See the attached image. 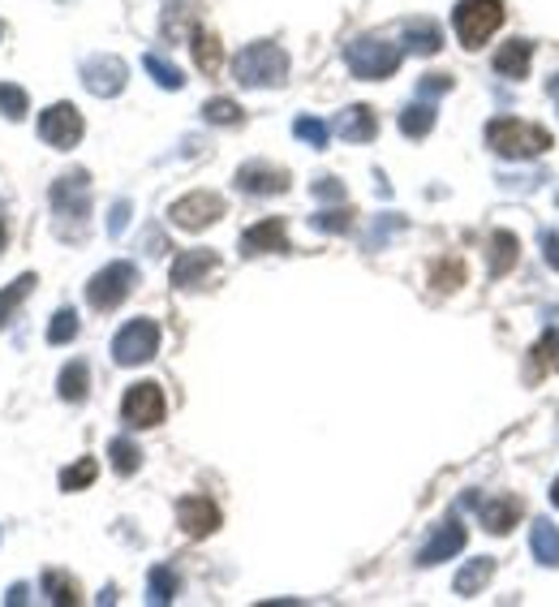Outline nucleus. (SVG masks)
<instances>
[{
	"mask_svg": "<svg viewBox=\"0 0 559 607\" xmlns=\"http://www.w3.org/2000/svg\"><path fill=\"white\" fill-rule=\"evenodd\" d=\"M52 202V229L61 242H86V224H91V177L82 168H70L52 181L48 190Z\"/></svg>",
	"mask_w": 559,
	"mask_h": 607,
	"instance_id": "obj_1",
	"label": "nucleus"
},
{
	"mask_svg": "<svg viewBox=\"0 0 559 607\" xmlns=\"http://www.w3.org/2000/svg\"><path fill=\"white\" fill-rule=\"evenodd\" d=\"M486 147H491L495 156H504V160H534V156L551 151L556 138H551V129H542V125L534 122L495 117V122L486 125Z\"/></svg>",
	"mask_w": 559,
	"mask_h": 607,
	"instance_id": "obj_2",
	"label": "nucleus"
},
{
	"mask_svg": "<svg viewBox=\"0 0 559 607\" xmlns=\"http://www.w3.org/2000/svg\"><path fill=\"white\" fill-rule=\"evenodd\" d=\"M233 79L241 86H284L288 82V52L280 43H250L233 56Z\"/></svg>",
	"mask_w": 559,
	"mask_h": 607,
	"instance_id": "obj_3",
	"label": "nucleus"
},
{
	"mask_svg": "<svg viewBox=\"0 0 559 607\" xmlns=\"http://www.w3.org/2000/svg\"><path fill=\"white\" fill-rule=\"evenodd\" d=\"M400 52L397 43L379 40V35H361L345 48V65H349V74L361 82H379V79H392L400 70Z\"/></svg>",
	"mask_w": 559,
	"mask_h": 607,
	"instance_id": "obj_4",
	"label": "nucleus"
},
{
	"mask_svg": "<svg viewBox=\"0 0 559 607\" xmlns=\"http://www.w3.org/2000/svg\"><path fill=\"white\" fill-rule=\"evenodd\" d=\"M452 27H456V40L474 52L504 27V0H461L452 9Z\"/></svg>",
	"mask_w": 559,
	"mask_h": 607,
	"instance_id": "obj_5",
	"label": "nucleus"
},
{
	"mask_svg": "<svg viewBox=\"0 0 559 607\" xmlns=\"http://www.w3.org/2000/svg\"><path fill=\"white\" fill-rule=\"evenodd\" d=\"M134 284H138V268L134 263H108V268H99L91 281H86V302L95 306V311H117L120 302L134 293Z\"/></svg>",
	"mask_w": 559,
	"mask_h": 607,
	"instance_id": "obj_6",
	"label": "nucleus"
},
{
	"mask_svg": "<svg viewBox=\"0 0 559 607\" xmlns=\"http://www.w3.org/2000/svg\"><path fill=\"white\" fill-rule=\"evenodd\" d=\"M160 349V324L156 320H129L113 336V363L117 366H143L156 358Z\"/></svg>",
	"mask_w": 559,
	"mask_h": 607,
	"instance_id": "obj_7",
	"label": "nucleus"
},
{
	"mask_svg": "<svg viewBox=\"0 0 559 607\" xmlns=\"http://www.w3.org/2000/svg\"><path fill=\"white\" fill-rule=\"evenodd\" d=\"M164 414H168V401H164V388H160V384H151V379L134 384V388L125 393V401H120V418H125V422H129L134 431L160 427Z\"/></svg>",
	"mask_w": 559,
	"mask_h": 607,
	"instance_id": "obj_8",
	"label": "nucleus"
},
{
	"mask_svg": "<svg viewBox=\"0 0 559 607\" xmlns=\"http://www.w3.org/2000/svg\"><path fill=\"white\" fill-rule=\"evenodd\" d=\"M220 216H224V199L211 195V190H194V195H186V199H177L168 207V220H172L177 229H186V233L211 229Z\"/></svg>",
	"mask_w": 559,
	"mask_h": 607,
	"instance_id": "obj_9",
	"label": "nucleus"
},
{
	"mask_svg": "<svg viewBox=\"0 0 559 607\" xmlns=\"http://www.w3.org/2000/svg\"><path fill=\"white\" fill-rule=\"evenodd\" d=\"M82 134H86V122H82V113L74 104H52L40 117V138L48 147H56V151H74L82 143Z\"/></svg>",
	"mask_w": 559,
	"mask_h": 607,
	"instance_id": "obj_10",
	"label": "nucleus"
},
{
	"mask_svg": "<svg viewBox=\"0 0 559 607\" xmlns=\"http://www.w3.org/2000/svg\"><path fill=\"white\" fill-rule=\"evenodd\" d=\"M125 79H129V65H125L120 56L99 52V56H86V61H82V86H86L91 95H99V100L120 95V91H125Z\"/></svg>",
	"mask_w": 559,
	"mask_h": 607,
	"instance_id": "obj_11",
	"label": "nucleus"
},
{
	"mask_svg": "<svg viewBox=\"0 0 559 607\" xmlns=\"http://www.w3.org/2000/svg\"><path fill=\"white\" fill-rule=\"evenodd\" d=\"M238 190L241 195H254V199H267V195H284L293 186V177L280 168V164H267V160H250L238 168Z\"/></svg>",
	"mask_w": 559,
	"mask_h": 607,
	"instance_id": "obj_12",
	"label": "nucleus"
},
{
	"mask_svg": "<svg viewBox=\"0 0 559 607\" xmlns=\"http://www.w3.org/2000/svg\"><path fill=\"white\" fill-rule=\"evenodd\" d=\"M177 526H181V534H190V538L215 534V530H220V509H215V500H207V495H186V500H177Z\"/></svg>",
	"mask_w": 559,
	"mask_h": 607,
	"instance_id": "obj_13",
	"label": "nucleus"
},
{
	"mask_svg": "<svg viewBox=\"0 0 559 607\" xmlns=\"http://www.w3.org/2000/svg\"><path fill=\"white\" fill-rule=\"evenodd\" d=\"M241 254L254 259V254H288V229L284 220L272 216V220H259L241 233Z\"/></svg>",
	"mask_w": 559,
	"mask_h": 607,
	"instance_id": "obj_14",
	"label": "nucleus"
},
{
	"mask_svg": "<svg viewBox=\"0 0 559 607\" xmlns=\"http://www.w3.org/2000/svg\"><path fill=\"white\" fill-rule=\"evenodd\" d=\"M215 272H220V254H215V250H186V254H177V263H172V284H177V289H199V284H207Z\"/></svg>",
	"mask_w": 559,
	"mask_h": 607,
	"instance_id": "obj_15",
	"label": "nucleus"
},
{
	"mask_svg": "<svg viewBox=\"0 0 559 607\" xmlns=\"http://www.w3.org/2000/svg\"><path fill=\"white\" fill-rule=\"evenodd\" d=\"M465 543H470V534L461 522H443L431 538H426V547L418 552V565L431 568V565H443V561H452V556H461L465 552Z\"/></svg>",
	"mask_w": 559,
	"mask_h": 607,
	"instance_id": "obj_16",
	"label": "nucleus"
},
{
	"mask_svg": "<svg viewBox=\"0 0 559 607\" xmlns=\"http://www.w3.org/2000/svg\"><path fill=\"white\" fill-rule=\"evenodd\" d=\"M400 43H404V52H418V56H435V52L443 48L440 22H431V18H409V22L400 27Z\"/></svg>",
	"mask_w": 559,
	"mask_h": 607,
	"instance_id": "obj_17",
	"label": "nucleus"
},
{
	"mask_svg": "<svg viewBox=\"0 0 559 607\" xmlns=\"http://www.w3.org/2000/svg\"><path fill=\"white\" fill-rule=\"evenodd\" d=\"M336 138H345V143H370L375 134H379V117L366 108V104H354V108H345L340 117H336Z\"/></svg>",
	"mask_w": 559,
	"mask_h": 607,
	"instance_id": "obj_18",
	"label": "nucleus"
},
{
	"mask_svg": "<svg viewBox=\"0 0 559 607\" xmlns=\"http://www.w3.org/2000/svg\"><path fill=\"white\" fill-rule=\"evenodd\" d=\"M520 513H525V504H520L517 495H495V500L482 504V526L491 530V534H508L520 522Z\"/></svg>",
	"mask_w": 559,
	"mask_h": 607,
	"instance_id": "obj_19",
	"label": "nucleus"
},
{
	"mask_svg": "<svg viewBox=\"0 0 559 607\" xmlns=\"http://www.w3.org/2000/svg\"><path fill=\"white\" fill-rule=\"evenodd\" d=\"M529 61H534V43L529 40H508L499 52H495V74H504V79H529Z\"/></svg>",
	"mask_w": 559,
	"mask_h": 607,
	"instance_id": "obj_20",
	"label": "nucleus"
},
{
	"mask_svg": "<svg viewBox=\"0 0 559 607\" xmlns=\"http://www.w3.org/2000/svg\"><path fill=\"white\" fill-rule=\"evenodd\" d=\"M56 393H61V401L78 405L86 401V393H91V366L74 358V363H65V370L56 375Z\"/></svg>",
	"mask_w": 559,
	"mask_h": 607,
	"instance_id": "obj_21",
	"label": "nucleus"
},
{
	"mask_svg": "<svg viewBox=\"0 0 559 607\" xmlns=\"http://www.w3.org/2000/svg\"><path fill=\"white\" fill-rule=\"evenodd\" d=\"M517 250L520 242L513 238V233H491V242H486V259H491V276L499 281V276H508L513 268H517Z\"/></svg>",
	"mask_w": 559,
	"mask_h": 607,
	"instance_id": "obj_22",
	"label": "nucleus"
},
{
	"mask_svg": "<svg viewBox=\"0 0 559 607\" xmlns=\"http://www.w3.org/2000/svg\"><path fill=\"white\" fill-rule=\"evenodd\" d=\"M529 547H534L538 565L559 568V526H556V522L538 517V522H534V530H529Z\"/></svg>",
	"mask_w": 559,
	"mask_h": 607,
	"instance_id": "obj_23",
	"label": "nucleus"
},
{
	"mask_svg": "<svg viewBox=\"0 0 559 607\" xmlns=\"http://www.w3.org/2000/svg\"><path fill=\"white\" fill-rule=\"evenodd\" d=\"M43 595H48V604H56V607H78L82 604L78 582H74L70 573H61V568H43Z\"/></svg>",
	"mask_w": 559,
	"mask_h": 607,
	"instance_id": "obj_24",
	"label": "nucleus"
},
{
	"mask_svg": "<svg viewBox=\"0 0 559 607\" xmlns=\"http://www.w3.org/2000/svg\"><path fill=\"white\" fill-rule=\"evenodd\" d=\"M495 577V561L491 556H478V561H470V565L456 573V582H452V590L461 595V599H474L482 586Z\"/></svg>",
	"mask_w": 559,
	"mask_h": 607,
	"instance_id": "obj_25",
	"label": "nucleus"
},
{
	"mask_svg": "<svg viewBox=\"0 0 559 607\" xmlns=\"http://www.w3.org/2000/svg\"><path fill=\"white\" fill-rule=\"evenodd\" d=\"M435 104L431 100H418V104H409L404 113H400V134L404 138H426L431 129H435Z\"/></svg>",
	"mask_w": 559,
	"mask_h": 607,
	"instance_id": "obj_26",
	"label": "nucleus"
},
{
	"mask_svg": "<svg viewBox=\"0 0 559 607\" xmlns=\"http://www.w3.org/2000/svg\"><path fill=\"white\" fill-rule=\"evenodd\" d=\"M190 48H194V61H199L202 74H220V65H224V43L215 40L211 31H199V27H194Z\"/></svg>",
	"mask_w": 559,
	"mask_h": 607,
	"instance_id": "obj_27",
	"label": "nucleus"
},
{
	"mask_svg": "<svg viewBox=\"0 0 559 607\" xmlns=\"http://www.w3.org/2000/svg\"><path fill=\"white\" fill-rule=\"evenodd\" d=\"M160 31L168 43H181L186 35H194V27H190V0H168V4H164Z\"/></svg>",
	"mask_w": 559,
	"mask_h": 607,
	"instance_id": "obj_28",
	"label": "nucleus"
},
{
	"mask_svg": "<svg viewBox=\"0 0 559 607\" xmlns=\"http://www.w3.org/2000/svg\"><path fill=\"white\" fill-rule=\"evenodd\" d=\"M559 366V332L551 327L534 349H529V379H538V375H551Z\"/></svg>",
	"mask_w": 559,
	"mask_h": 607,
	"instance_id": "obj_29",
	"label": "nucleus"
},
{
	"mask_svg": "<svg viewBox=\"0 0 559 607\" xmlns=\"http://www.w3.org/2000/svg\"><path fill=\"white\" fill-rule=\"evenodd\" d=\"M31 289H35V272H22L18 281L0 289V327L13 320V311H18V306H22L27 297H31Z\"/></svg>",
	"mask_w": 559,
	"mask_h": 607,
	"instance_id": "obj_30",
	"label": "nucleus"
},
{
	"mask_svg": "<svg viewBox=\"0 0 559 607\" xmlns=\"http://www.w3.org/2000/svg\"><path fill=\"white\" fill-rule=\"evenodd\" d=\"M177 599V573L168 565H156L147 573V604H172Z\"/></svg>",
	"mask_w": 559,
	"mask_h": 607,
	"instance_id": "obj_31",
	"label": "nucleus"
},
{
	"mask_svg": "<svg viewBox=\"0 0 559 607\" xmlns=\"http://www.w3.org/2000/svg\"><path fill=\"white\" fill-rule=\"evenodd\" d=\"M108 457H113V470H117L120 479H129V474L143 470V448L134 444V440H113V444H108Z\"/></svg>",
	"mask_w": 559,
	"mask_h": 607,
	"instance_id": "obj_32",
	"label": "nucleus"
},
{
	"mask_svg": "<svg viewBox=\"0 0 559 607\" xmlns=\"http://www.w3.org/2000/svg\"><path fill=\"white\" fill-rule=\"evenodd\" d=\"M27 113H31V95L22 86H13V82H0V117L22 122Z\"/></svg>",
	"mask_w": 559,
	"mask_h": 607,
	"instance_id": "obj_33",
	"label": "nucleus"
},
{
	"mask_svg": "<svg viewBox=\"0 0 559 607\" xmlns=\"http://www.w3.org/2000/svg\"><path fill=\"white\" fill-rule=\"evenodd\" d=\"M143 65H147V74L160 82L164 91H181V86H186V74H181V70L172 65V61L156 56V52H147V56H143Z\"/></svg>",
	"mask_w": 559,
	"mask_h": 607,
	"instance_id": "obj_34",
	"label": "nucleus"
},
{
	"mask_svg": "<svg viewBox=\"0 0 559 607\" xmlns=\"http://www.w3.org/2000/svg\"><path fill=\"white\" fill-rule=\"evenodd\" d=\"M95 474H99L95 457H82V461H74V465L61 470V491H82V486L95 483Z\"/></svg>",
	"mask_w": 559,
	"mask_h": 607,
	"instance_id": "obj_35",
	"label": "nucleus"
},
{
	"mask_svg": "<svg viewBox=\"0 0 559 607\" xmlns=\"http://www.w3.org/2000/svg\"><path fill=\"white\" fill-rule=\"evenodd\" d=\"M74 336H78V311L61 306V311L52 315V324H48V345H70Z\"/></svg>",
	"mask_w": 559,
	"mask_h": 607,
	"instance_id": "obj_36",
	"label": "nucleus"
},
{
	"mask_svg": "<svg viewBox=\"0 0 559 607\" xmlns=\"http://www.w3.org/2000/svg\"><path fill=\"white\" fill-rule=\"evenodd\" d=\"M310 224L319 233H349L354 229V211L349 207H323L319 216H310Z\"/></svg>",
	"mask_w": 559,
	"mask_h": 607,
	"instance_id": "obj_37",
	"label": "nucleus"
},
{
	"mask_svg": "<svg viewBox=\"0 0 559 607\" xmlns=\"http://www.w3.org/2000/svg\"><path fill=\"white\" fill-rule=\"evenodd\" d=\"M202 117H207L211 125H241V122H245L241 104L224 100V95H220V100H207V104H202Z\"/></svg>",
	"mask_w": 559,
	"mask_h": 607,
	"instance_id": "obj_38",
	"label": "nucleus"
},
{
	"mask_svg": "<svg viewBox=\"0 0 559 607\" xmlns=\"http://www.w3.org/2000/svg\"><path fill=\"white\" fill-rule=\"evenodd\" d=\"M431 284H435L440 293H452V289H461V284H465V263H461V259H443V263H435V272H431Z\"/></svg>",
	"mask_w": 559,
	"mask_h": 607,
	"instance_id": "obj_39",
	"label": "nucleus"
},
{
	"mask_svg": "<svg viewBox=\"0 0 559 607\" xmlns=\"http://www.w3.org/2000/svg\"><path fill=\"white\" fill-rule=\"evenodd\" d=\"M293 134L302 138V143H310V147H327V138H331V125L327 122H319V117H297L293 122Z\"/></svg>",
	"mask_w": 559,
	"mask_h": 607,
	"instance_id": "obj_40",
	"label": "nucleus"
},
{
	"mask_svg": "<svg viewBox=\"0 0 559 607\" xmlns=\"http://www.w3.org/2000/svg\"><path fill=\"white\" fill-rule=\"evenodd\" d=\"M400 229H404V216H379V224H375V233H370L366 250H383V242H388L392 233H400Z\"/></svg>",
	"mask_w": 559,
	"mask_h": 607,
	"instance_id": "obj_41",
	"label": "nucleus"
},
{
	"mask_svg": "<svg viewBox=\"0 0 559 607\" xmlns=\"http://www.w3.org/2000/svg\"><path fill=\"white\" fill-rule=\"evenodd\" d=\"M129 216H134V202L129 199L113 202V211H108V238H120L129 229Z\"/></svg>",
	"mask_w": 559,
	"mask_h": 607,
	"instance_id": "obj_42",
	"label": "nucleus"
},
{
	"mask_svg": "<svg viewBox=\"0 0 559 607\" xmlns=\"http://www.w3.org/2000/svg\"><path fill=\"white\" fill-rule=\"evenodd\" d=\"M443 91H452V79H447V74H426V79L418 82V95H422V100H435Z\"/></svg>",
	"mask_w": 559,
	"mask_h": 607,
	"instance_id": "obj_43",
	"label": "nucleus"
},
{
	"mask_svg": "<svg viewBox=\"0 0 559 607\" xmlns=\"http://www.w3.org/2000/svg\"><path fill=\"white\" fill-rule=\"evenodd\" d=\"M315 199H323V202H345V186H340L336 177H319V181H315Z\"/></svg>",
	"mask_w": 559,
	"mask_h": 607,
	"instance_id": "obj_44",
	"label": "nucleus"
},
{
	"mask_svg": "<svg viewBox=\"0 0 559 607\" xmlns=\"http://www.w3.org/2000/svg\"><path fill=\"white\" fill-rule=\"evenodd\" d=\"M538 242H542V259H547V263H551V268L559 272V233H551V229H547Z\"/></svg>",
	"mask_w": 559,
	"mask_h": 607,
	"instance_id": "obj_45",
	"label": "nucleus"
},
{
	"mask_svg": "<svg viewBox=\"0 0 559 607\" xmlns=\"http://www.w3.org/2000/svg\"><path fill=\"white\" fill-rule=\"evenodd\" d=\"M27 595H31V590H27L22 582H18V586H9V595H4V604H9V607H13V604H27Z\"/></svg>",
	"mask_w": 559,
	"mask_h": 607,
	"instance_id": "obj_46",
	"label": "nucleus"
},
{
	"mask_svg": "<svg viewBox=\"0 0 559 607\" xmlns=\"http://www.w3.org/2000/svg\"><path fill=\"white\" fill-rule=\"evenodd\" d=\"M143 245H147V254H164V250H168V242H164L160 233H147V242Z\"/></svg>",
	"mask_w": 559,
	"mask_h": 607,
	"instance_id": "obj_47",
	"label": "nucleus"
},
{
	"mask_svg": "<svg viewBox=\"0 0 559 607\" xmlns=\"http://www.w3.org/2000/svg\"><path fill=\"white\" fill-rule=\"evenodd\" d=\"M547 91H551V100H556V104H559V74H556V79H551V82H547Z\"/></svg>",
	"mask_w": 559,
	"mask_h": 607,
	"instance_id": "obj_48",
	"label": "nucleus"
},
{
	"mask_svg": "<svg viewBox=\"0 0 559 607\" xmlns=\"http://www.w3.org/2000/svg\"><path fill=\"white\" fill-rule=\"evenodd\" d=\"M551 504H556V509H559V479H556V483H551Z\"/></svg>",
	"mask_w": 559,
	"mask_h": 607,
	"instance_id": "obj_49",
	"label": "nucleus"
},
{
	"mask_svg": "<svg viewBox=\"0 0 559 607\" xmlns=\"http://www.w3.org/2000/svg\"><path fill=\"white\" fill-rule=\"evenodd\" d=\"M4 238H9V233H4V220H0V250H4Z\"/></svg>",
	"mask_w": 559,
	"mask_h": 607,
	"instance_id": "obj_50",
	"label": "nucleus"
},
{
	"mask_svg": "<svg viewBox=\"0 0 559 607\" xmlns=\"http://www.w3.org/2000/svg\"><path fill=\"white\" fill-rule=\"evenodd\" d=\"M0 40H4V22H0Z\"/></svg>",
	"mask_w": 559,
	"mask_h": 607,
	"instance_id": "obj_51",
	"label": "nucleus"
}]
</instances>
